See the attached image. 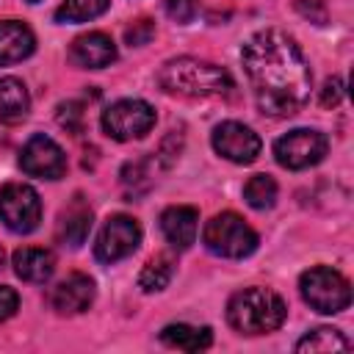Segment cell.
<instances>
[{"mask_svg": "<svg viewBox=\"0 0 354 354\" xmlns=\"http://www.w3.org/2000/svg\"><path fill=\"white\" fill-rule=\"evenodd\" d=\"M241 61L254 102L266 116L288 119L307 105L313 72L293 36L277 28L257 30L243 44Z\"/></svg>", "mask_w": 354, "mask_h": 354, "instance_id": "cell-1", "label": "cell"}, {"mask_svg": "<svg viewBox=\"0 0 354 354\" xmlns=\"http://www.w3.org/2000/svg\"><path fill=\"white\" fill-rule=\"evenodd\" d=\"M158 86L171 97L205 100V97H227L232 91V77L218 64L180 55L158 69Z\"/></svg>", "mask_w": 354, "mask_h": 354, "instance_id": "cell-2", "label": "cell"}, {"mask_svg": "<svg viewBox=\"0 0 354 354\" xmlns=\"http://www.w3.org/2000/svg\"><path fill=\"white\" fill-rule=\"evenodd\" d=\"M288 318L285 299L271 288H243L227 304V321L241 335H268Z\"/></svg>", "mask_w": 354, "mask_h": 354, "instance_id": "cell-3", "label": "cell"}, {"mask_svg": "<svg viewBox=\"0 0 354 354\" xmlns=\"http://www.w3.org/2000/svg\"><path fill=\"white\" fill-rule=\"evenodd\" d=\"M202 243L207 246V252H213L216 257H227V260H241V257H249L260 238L257 232L232 210H224V213H216L205 230H202Z\"/></svg>", "mask_w": 354, "mask_h": 354, "instance_id": "cell-4", "label": "cell"}, {"mask_svg": "<svg viewBox=\"0 0 354 354\" xmlns=\"http://www.w3.org/2000/svg\"><path fill=\"white\" fill-rule=\"evenodd\" d=\"M299 290H301V299L321 315L343 313L351 304L348 279L329 266H313L310 271H304L299 277Z\"/></svg>", "mask_w": 354, "mask_h": 354, "instance_id": "cell-5", "label": "cell"}, {"mask_svg": "<svg viewBox=\"0 0 354 354\" xmlns=\"http://www.w3.org/2000/svg\"><path fill=\"white\" fill-rule=\"evenodd\" d=\"M326 149H329V138L313 127H296V130H290L274 141L277 163L282 169H290V171L310 169V166L321 163L326 158Z\"/></svg>", "mask_w": 354, "mask_h": 354, "instance_id": "cell-6", "label": "cell"}, {"mask_svg": "<svg viewBox=\"0 0 354 354\" xmlns=\"http://www.w3.org/2000/svg\"><path fill=\"white\" fill-rule=\"evenodd\" d=\"M155 127V108L144 100H119L102 111V130L113 141L144 138Z\"/></svg>", "mask_w": 354, "mask_h": 354, "instance_id": "cell-7", "label": "cell"}, {"mask_svg": "<svg viewBox=\"0 0 354 354\" xmlns=\"http://www.w3.org/2000/svg\"><path fill=\"white\" fill-rule=\"evenodd\" d=\"M0 221L17 232L28 235L41 221V199L28 183H6L0 188Z\"/></svg>", "mask_w": 354, "mask_h": 354, "instance_id": "cell-8", "label": "cell"}, {"mask_svg": "<svg viewBox=\"0 0 354 354\" xmlns=\"http://www.w3.org/2000/svg\"><path fill=\"white\" fill-rule=\"evenodd\" d=\"M141 243V227L133 216L127 213H116L111 216L94 243V257L100 263H119L124 257H130Z\"/></svg>", "mask_w": 354, "mask_h": 354, "instance_id": "cell-9", "label": "cell"}, {"mask_svg": "<svg viewBox=\"0 0 354 354\" xmlns=\"http://www.w3.org/2000/svg\"><path fill=\"white\" fill-rule=\"evenodd\" d=\"M210 141H213V149L224 160L238 163V166H246V163L257 160V155L263 149L260 136L243 122H221V124H216Z\"/></svg>", "mask_w": 354, "mask_h": 354, "instance_id": "cell-10", "label": "cell"}, {"mask_svg": "<svg viewBox=\"0 0 354 354\" xmlns=\"http://www.w3.org/2000/svg\"><path fill=\"white\" fill-rule=\"evenodd\" d=\"M19 169L39 180H61L66 174V155L50 136H33L19 152Z\"/></svg>", "mask_w": 354, "mask_h": 354, "instance_id": "cell-11", "label": "cell"}, {"mask_svg": "<svg viewBox=\"0 0 354 354\" xmlns=\"http://www.w3.org/2000/svg\"><path fill=\"white\" fill-rule=\"evenodd\" d=\"M94 279L88 274H69L64 277L53 290H50V307L58 313V315H80L91 307L94 301Z\"/></svg>", "mask_w": 354, "mask_h": 354, "instance_id": "cell-12", "label": "cell"}, {"mask_svg": "<svg viewBox=\"0 0 354 354\" xmlns=\"http://www.w3.org/2000/svg\"><path fill=\"white\" fill-rule=\"evenodd\" d=\"M116 44L108 33L102 30H88L83 36H77L69 47V61L80 69H102L111 66L116 61Z\"/></svg>", "mask_w": 354, "mask_h": 354, "instance_id": "cell-13", "label": "cell"}, {"mask_svg": "<svg viewBox=\"0 0 354 354\" xmlns=\"http://www.w3.org/2000/svg\"><path fill=\"white\" fill-rule=\"evenodd\" d=\"M88 230H91V207L88 202L77 194L58 216V224H55V241L61 246H69V249H77L86 243L88 238Z\"/></svg>", "mask_w": 354, "mask_h": 354, "instance_id": "cell-14", "label": "cell"}, {"mask_svg": "<svg viewBox=\"0 0 354 354\" xmlns=\"http://www.w3.org/2000/svg\"><path fill=\"white\" fill-rule=\"evenodd\" d=\"M160 232L174 249H188L199 232V210L191 205H171L160 213Z\"/></svg>", "mask_w": 354, "mask_h": 354, "instance_id": "cell-15", "label": "cell"}, {"mask_svg": "<svg viewBox=\"0 0 354 354\" xmlns=\"http://www.w3.org/2000/svg\"><path fill=\"white\" fill-rule=\"evenodd\" d=\"M36 50V36L22 19L0 22V66L19 64Z\"/></svg>", "mask_w": 354, "mask_h": 354, "instance_id": "cell-16", "label": "cell"}, {"mask_svg": "<svg viewBox=\"0 0 354 354\" xmlns=\"http://www.w3.org/2000/svg\"><path fill=\"white\" fill-rule=\"evenodd\" d=\"M11 266L22 282L41 285L55 274V254L50 249H39V246H22L14 252Z\"/></svg>", "mask_w": 354, "mask_h": 354, "instance_id": "cell-17", "label": "cell"}, {"mask_svg": "<svg viewBox=\"0 0 354 354\" xmlns=\"http://www.w3.org/2000/svg\"><path fill=\"white\" fill-rule=\"evenodd\" d=\"M160 343L180 351H205L213 343L210 326H191V324H169L160 329Z\"/></svg>", "mask_w": 354, "mask_h": 354, "instance_id": "cell-18", "label": "cell"}, {"mask_svg": "<svg viewBox=\"0 0 354 354\" xmlns=\"http://www.w3.org/2000/svg\"><path fill=\"white\" fill-rule=\"evenodd\" d=\"M30 97L22 80L0 77V124H14L28 116Z\"/></svg>", "mask_w": 354, "mask_h": 354, "instance_id": "cell-19", "label": "cell"}, {"mask_svg": "<svg viewBox=\"0 0 354 354\" xmlns=\"http://www.w3.org/2000/svg\"><path fill=\"white\" fill-rule=\"evenodd\" d=\"M171 274H174V266H171V257L166 254H155L144 263L141 274H138V288L144 293H158L163 290L169 282H171Z\"/></svg>", "mask_w": 354, "mask_h": 354, "instance_id": "cell-20", "label": "cell"}, {"mask_svg": "<svg viewBox=\"0 0 354 354\" xmlns=\"http://www.w3.org/2000/svg\"><path fill=\"white\" fill-rule=\"evenodd\" d=\"M277 194H279V188H277V180H274L271 174H254V177H249L246 185H243V199H246V205L254 207V210H268V207H274Z\"/></svg>", "mask_w": 354, "mask_h": 354, "instance_id": "cell-21", "label": "cell"}, {"mask_svg": "<svg viewBox=\"0 0 354 354\" xmlns=\"http://www.w3.org/2000/svg\"><path fill=\"white\" fill-rule=\"evenodd\" d=\"M111 0H64L55 8V22H88L108 11Z\"/></svg>", "mask_w": 354, "mask_h": 354, "instance_id": "cell-22", "label": "cell"}, {"mask_svg": "<svg viewBox=\"0 0 354 354\" xmlns=\"http://www.w3.org/2000/svg\"><path fill=\"white\" fill-rule=\"evenodd\" d=\"M351 343L340 335V329H332V326H318L313 332H307L299 343H296V351H346Z\"/></svg>", "mask_w": 354, "mask_h": 354, "instance_id": "cell-23", "label": "cell"}, {"mask_svg": "<svg viewBox=\"0 0 354 354\" xmlns=\"http://www.w3.org/2000/svg\"><path fill=\"white\" fill-rule=\"evenodd\" d=\"M122 185L130 188L133 194H144L152 185V171H149V158L130 160L122 166Z\"/></svg>", "mask_w": 354, "mask_h": 354, "instance_id": "cell-24", "label": "cell"}, {"mask_svg": "<svg viewBox=\"0 0 354 354\" xmlns=\"http://www.w3.org/2000/svg\"><path fill=\"white\" fill-rule=\"evenodd\" d=\"M55 122H58V124H61L66 133H72V136L83 133V124H86V111H83V102H77V100L61 102V105H58V111H55Z\"/></svg>", "mask_w": 354, "mask_h": 354, "instance_id": "cell-25", "label": "cell"}, {"mask_svg": "<svg viewBox=\"0 0 354 354\" xmlns=\"http://www.w3.org/2000/svg\"><path fill=\"white\" fill-rule=\"evenodd\" d=\"M152 36H155V22L147 17H141L124 28V44H130V47H144V44H149Z\"/></svg>", "mask_w": 354, "mask_h": 354, "instance_id": "cell-26", "label": "cell"}, {"mask_svg": "<svg viewBox=\"0 0 354 354\" xmlns=\"http://www.w3.org/2000/svg\"><path fill=\"white\" fill-rule=\"evenodd\" d=\"M163 8L180 25H188L196 17V0H163Z\"/></svg>", "mask_w": 354, "mask_h": 354, "instance_id": "cell-27", "label": "cell"}, {"mask_svg": "<svg viewBox=\"0 0 354 354\" xmlns=\"http://www.w3.org/2000/svg\"><path fill=\"white\" fill-rule=\"evenodd\" d=\"M343 94H346V88H343V80L335 75V77H326V80H324V86H321V94H318V102H321L324 108H335V105H340Z\"/></svg>", "mask_w": 354, "mask_h": 354, "instance_id": "cell-28", "label": "cell"}, {"mask_svg": "<svg viewBox=\"0 0 354 354\" xmlns=\"http://www.w3.org/2000/svg\"><path fill=\"white\" fill-rule=\"evenodd\" d=\"M17 310H19V296H17V290L8 288V285H0V324L8 321L11 315H17Z\"/></svg>", "mask_w": 354, "mask_h": 354, "instance_id": "cell-29", "label": "cell"}, {"mask_svg": "<svg viewBox=\"0 0 354 354\" xmlns=\"http://www.w3.org/2000/svg\"><path fill=\"white\" fill-rule=\"evenodd\" d=\"M28 3H39V0H28Z\"/></svg>", "mask_w": 354, "mask_h": 354, "instance_id": "cell-30", "label": "cell"}]
</instances>
